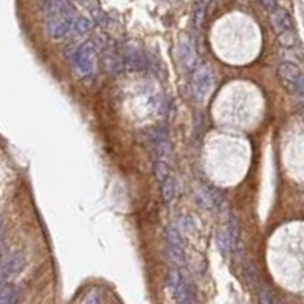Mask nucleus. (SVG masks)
<instances>
[{
  "label": "nucleus",
  "mask_w": 304,
  "mask_h": 304,
  "mask_svg": "<svg viewBox=\"0 0 304 304\" xmlns=\"http://www.w3.org/2000/svg\"><path fill=\"white\" fill-rule=\"evenodd\" d=\"M279 76L289 87L291 91H295V93H301L303 91V73L297 64H291V63L280 64Z\"/></svg>",
  "instance_id": "nucleus-1"
},
{
  "label": "nucleus",
  "mask_w": 304,
  "mask_h": 304,
  "mask_svg": "<svg viewBox=\"0 0 304 304\" xmlns=\"http://www.w3.org/2000/svg\"><path fill=\"white\" fill-rule=\"evenodd\" d=\"M271 23H272L274 30L277 32V35L286 32V30H291L292 24H294L291 15L282 8H276L271 12Z\"/></svg>",
  "instance_id": "nucleus-2"
},
{
  "label": "nucleus",
  "mask_w": 304,
  "mask_h": 304,
  "mask_svg": "<svg viewBox=\"0 0 304 304\" xmlns=\"http://www.w3.org/2000/svg\"><path fill=\"white\" fill-rule=\"evenodd\" d=\"M167 243H169V251L173 257L175 262H182L184 260V253H182V242L181 237L178 236L176 231L169 230L167 231Z\"/></svg>",
  "instance_id": "nucleus-3"
},
{
  "label": "nucleus",
  "mask_w": 304,
  "mask_h": 304,
  "mask_svg": "<svg viewBox=\"0 0 304 304\" xmlns=\"http://www.w3.org/2000/svg\"><path fill=\"white\" fill-rule=\"evenodd\" d=\"M279 41L285 47H295L297 43H298V38H297L295 32H292V29H291V30H286V32H283V34H279Z\"/></svg>",
  "instance_id": "nucleus-4"
},
{
  "label": "nucleus",
  "mask_w": 304,
  "mask_h": 304,
  "mask_svg": "<svg viewBox=\"0 0 304 304\" xmlns=\"http://www.w3.org/2000/svg\"><path fill=\"white\" fill-rule=\"evenodd\" d=\"M163 195H164V199L166 201H170L175 195V187H173V181L167 176L164 181H163Z\"/></svg>",
  "instance_id": "nucleus-5"
},
{
  "label": "nucleus",
  "mask_w": 304,
  "mask_h": 304,
  "mask_svg": "<svg viewBox=\"0 0 304 304\" xmlns=\"http://www.w3.org/2000/svg\"><path fill=\"white\" fill-rule=\"evenodd\" d=\"M204 12H205V5H202V3L199 2V5H198L196 9H195V24H196V27L201 26L202 18H204Z\"/></svg>",
  "instance_id": "nucleus-6"
},
{
  "label": "nucleus",
  "mask_w": 304,
  "mask_h": 304,
  "mask_svg": "<svg viewBox=\"0 0 304 304\" xmlns=\"http://www.w3.org/2000/svg\"><path fill=\"white\" fill-rule=\"evenodd\" d=\"M157 176H158V179L163 182L169 175H167V166L163 163V161H158V166H157Z\"/></svg>",
  "instance_id": "nucleus-7"
},
{
  "label": "nucleus",
  "mask_w": 304,
  "mask_h": 304,
  "mask_svg": "<svg viewBox=\"0 0 304 304\" xmlns=\"http://www.w3.org/2000/svg\"><path fill=\"white\" fill-rule=\"evenodd\" d=\"M260 3L268 12H272L274 9L277 8V0H260Z\"/></svg>",
  "instance_id": "nucleus-8"
},
{
  "label": "nucleus",
  "mask_w": 304,
  "mask_h": 304,
  "mask_svg": "<svg viewBox=\"0 0 304 304\" xmlns=\"http://www.w3.org/2000/svg\"><path fill=\"white\" fill-rule=\"evenodd\" d=\"M76 27H78V30H79L81 34H84V32H87V30L90 29V21L85 20V18H81V20L78 21Z\"/></svg>",
  "instance_id": "nucleus-9"
},
{
  "label": "nucleus",
  "mask_w": 304,
  "mask_h": 304,
  "mask_svg": "<svg viewBox=\"0 0 304 304\" xmlns=\"http://www.w3.org/2000/svg\"><path fill=\"white\" fill-rule=\"evenodd\" d=\"M210 2H211V0H201V3H202V5H205V6H207Z\"/></svg>",
  "instance_id": "nucleus-10"
}]
</instances>
